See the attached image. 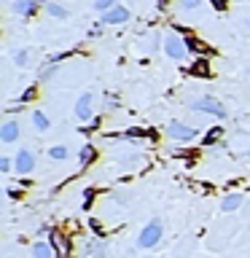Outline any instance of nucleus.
Instances as JSON below:
<instances>
[{"instance_id":"f257e3e1","label":"nucleus","mask_w":250,"mask_h":258,"mask_svg":"<svg viewBox=\"0 0 250 258\" xmlns=\"http://www.w3.org/2000/svg\"><path fill=\"white\" fill-rule=\"evenodd\" d=\"M159 239H161V223H159V221H151V223L143 229L140 239H137V245H140V247H153Z\"/></svg>"},{"instance_id":"f03ea898","label":"nucleus","mask_w":250,"mask_h":258,"mask_svg":"<svg viewBox=\"0 0 250 258\" xmlns=\"http://www.w3.org/2000/svg\"><path fill=\"white\" fill-rule=\"evenodd\" d=\"M164 51L172 56V59H183V56L189 54V46H185V40H180V38L167 35L164 38Z\"/></svg>"},{"instance_id":"7ed1b4c3","label":"nucleus","mask_w":250,"mask_h":258,"mask_svg":"<svg viewBox=\"0 0 250 258\" xmlns=\"http://www.w3.org/2000/svg\"><path fill=\"white\" fill-rule=\"evenodd\" d=\"M167 132H169V137H175V140H194V137H197V129L185 126L180 121H172V124L167 126Z\"/></svg>"},{"instance_id":"20e7f679","label":"nucleus","mask_w":250,"mask_h":258,"mask_svg":"<svg viewBox=\"0 0 250 258\" xmlns=\"http://www.w3.org/2000/svg\"><path fill=\"white\" fill-rule=\"evenodd\" d=\"M51 247L56 258H70V239L62 231H51Z\"/></svg>"},{"instance_id":"39448f33","label":"nucleus","mask_w":250,"mask_h":258,"mask_svg":"<svg viewBox=\"0 0 250 258\" xmlns=\"http://www.w3.org/2000/svg\"><path fill=\"white\" fill-rule=\"evenodd\" d=\"M194 110H205V113H215L218 118H223L226 116V110H223V105L221 102H215V100H210V97H205V100H197L191 105Z\"/></svg>"},{"instance_id":"423d86ee","label":"nucleus","mask_w":250,"mask_h":258,"mask_svg":"<svg viewBox=\"0 0 250 258\" xmlns=\"http://www.w3.org/2000/svg\"><path fill=\"white\" fill-rule=\"evenodd\" d=\"M32 167H35V156L30 151L16 153V172H32Z\"/></svg>"},{"instance_id":"0eeeda50","label":"nucleus","mask_w":250,"mask_h":258,"mask_svg":"<svg viewBox=\"0 0 250 258\" xmlns=\"http://www.w3.org/2000/svg\"><path fill=\"white\" fill-rule=\"evenodd\" d=\"M76 116L78 118H92V94H81L76 102Z\"/></svg>"},{"instance_id":"6e6552de","label":"nucleus","mask_w":250,"mask_h":258,"mask_svg":"<svg viewBox=\"0 0 250 258\" xmlns=\"http://www.w3.org/2000/svg\"><path fill=\"white\" fill-rule=\"evenodd\" d=\"M127 19H129L127 8H110V11H105V16H102L105 24H121V22H127Z\"/></svg>"},{"instance_id":"1a4fd4ad","label":"nucleus","mask_w":250,"mask_h":258,"mask_svg":"<svg viewBox=\"0 0 250 258\" xmlns=\"http://www.w3.org/2000/svg\"><path fill=\"white\" fill-rule=\"evenodd\" d=\"M16 137H19V124H16V121H6L3 132H0V140H3V143H14Z\"/></svg>"},{"instance_id":"9d476101","label":"nucleus","mask_w":250,"mask_h":258,"mask_svg":"<svg viewBox=\"0 0 250 258\" xmlns=\"http://www.w3.org/2000/svg\"><path fill=\"white\" fill-rule=\"evenodd\" d=\"M185 46H189V51H197V54H202V56H207L210 51H213V48H210L205 40H199V38H185Z\"/></svg>"},{"instance_id":"9b49d317","label":"nucleus","mask_w":250,"mask_h":258,"mask_svg":"<svg viewBox=\"0 0 250 258\" xmlns=\"http://www.w3.org/2000/svg\"><path fill=\"white\" fill-rule=\"evenodd\" d=\"M189 73H191V76H197V78H210V62L207 59H197L189 68Z\"/></svg>"},{"instance_id":"f8f14e48","label":"nucleus","mask_w":250,"mask_h":258,"mask_svg":"<svg viewBox=\"0 0 250 258\" xmlns=\"http://www.w3.org/2000/svg\"><path fill=\"white\" fill-rule=\"evenodd\" d=\"M242 205V194H229L223 202H221V207L226 210V213H231V210H237Z\"/></svg>"},{"instance_id":"ddd939ff","label":"nucleus","mask_w":250,"mask_h":258,"mask_svg":"<svg viewBox=\"0 0 250 258\" xmlns=\"http://www.w3.org/2000/svg\"><path fill=\"white\" fill-rule=\"evenodd\" d=\"M35 6H38V0H16V3H14V11H19V14H30Z\"/></svg>"},{"instance_id":"4468645a","label":"nucleus","mask_w":250,"mask_h":258,"mask_svg":"<svg viewBox=\"0 0 250 258\" xmlns=\"http://www.w3.org/2000/svg\"><path fill=\"white\" fill-rule=\"evenodd\" d=\"M32 258H51V247L43 245V242H38V245L32 247Z\"/></svg>"},{"instance_id":"2eb2a0df","label":"nucleus","mask_w":250,"mask_h":258,"mask_svg":"<svg viewBox=\"0 0 250 258\" xmlns=\"http://www.w3.org/2000/svg\"><path fill=\"white\" fill-rule=\"evenodd\" d=\"M124 137H151V140H153V129H140V126H135V129H127Z\"/></svg>"},{"instance_id":"dca6fc26","label":"nucleus","mask_w":250,"mask_h":258,"mask_svg":"<svg viewBox=\"0 0 250 258\" xmlns=\"http://www.w3.org/2000/svg\"><path fill=\"white\" fill-rule=\"evenodd\" d=\"M97 156V151L92 148V145H86V148H81V164H92Z\"/></svg>"},{"instance_id":"f3484780","label":"nucleus","mask_w":250,"mask_h":258,"mask_svg":"<svg viewBox=\"0 0 250 258\" xmlns=\"http://www.w3.org/2000/svg\"><path fill=\"white\" fill-rule=\"evenodd\" d=\"M32 124H35V129H40V132H46V129H48V118L43 116V113H32Z\"/></svg>"},{"instance_id":"a211bd4d","label":"nucleus","mask_w":250,"mask_h":258,"mask_svg":"<svg viewBox=\"0 0 250 258\" xmlns=\"http://www.w3.org/2000/svg\"><path fill=\"white\" fill-rule=\"evenodd\" d=\"M46 8H48V14H51V16H56V19H65V16H68V14H65V8L56 6V3H48Z\"/></svg>"},{"instance_id":"6ab92c4d","label":"nucleus","mask_w":250,"mask_h":258,"mask_svg":"<svg viewBox=\"0 0 250 258\" xmlns=\"http://www.w3.org/2000/svg\"><path fill=\"white\" fill-rule=\"evenodd\" d=\"M48 153H51V159H68V148L65 145H54Z\"/></svg>"},{"instance_id":"aec40b11","label":"nucleus","mask_w":250,"mask_h":258,"mask_svg":"<svg viewBox=\"0 0 250 258\" xmlns=\"http://www.w3.org/2000/svg\"><path fill=\"white\" fill-rule=\"evenodd\" d=\"M218 137H221V129H218V126H215V129H210V132L205 135V143L210 145V143H215V140H218Z\"/></svg>"},{"instance_id":"412c9836","label":"nucleus","mask_w":250,"mask_h":258,"mask_svg":"<svg viewBox=\"0 0 250 258\" xmlns=\"http://www.w3.org/2000/svg\"><path fill=\"white\" fill-rule=\"evenodd\" d=\"M113 3H116V0H97L94 8H100V11H105V8H110Z\"/></svg>"},{"instance_id":"4be33fe9","label":"nucleus","mask_w":250,"mask_h":258,"mask_svg":"<svg viewBox=\"0 0 250 258\" xmlns=\"http://www.w3.org/2000/svg\"><path fill=\"white\" fill-rule=\"evenodd\" d=\"M180 6L185 8V11H191V8H197V6H199V0H180Z\"/></svg>"},{"instance_id":"5701e85b","label":"nucleus","mask_w":250,"mask_h":258,"mask_svg":"<svg viewBox=\"0 0 250 258\" xmlns=\"http://www.w3.org/2000/svg\"><path fill=\"white\" fill-rule=\"evenodd\" d=\"M92 199H94V191L89 188V191L84 194V207H89V205H92Z\"/></svg>"},{"instance_id":"b1692460","label":"nucleus","mask_w":250,"mask_h":258,"mask_svg":"<svg viewBox=\"0 0 250 258\" xmlns=\"http://www.w3.org/2000/svg\"><path fill=\"white\" fill-rule=\"evenodd\" d=\"M210 3H213L215 11H223V8H226V0H210Z\"/></svg>"},{"instance_id":"393cba45","label":"nucleus","mask_w":250,"mask_h":258,"mask_svg":"<svg viewBox=\"0 0 250 258\" xmlns=\"http://www.w3.org/2000/svg\"><path fill=\"white\" fill-rule=\"evenodd\" d=\"M27 51H19V54H16V64H24V62H27Z\"/></svg>"},{"instance_id":"a878e982","label":"nucleus","mask_w":250,"mask_h":258,"mask_svg":"<svg viewBox=\"0 0 250 258\" xmlns=\"http://www.w3.org/2000/svg\"><path fill=\"white\" fill-rule=\"evenodd\" d=\"M32 97H35V89H27V92L22 94V102H27V100H32Z\"/></svg>"},{"instance_id":"bb28decb","label":"nucleus","mask_w":250,"mask_h":258,"mask_svg":"<svg viewBox=\"0 0 250 258\" xmlns=\"http://www.w3.org/2000/svg\"><path fill=\"white\" fill-rule=\"evenodd\" d=\"M0 169H3V172H8V169H11V161L3 159V161H0Z\"/></svg>"},{"instance_id":"cd10ccee","label":"nucleus","mask_w":250,"mask_h":258,"mask_svg":"<svg viewBox=\"0 0 250 258\" xmlns=\"http://www.w3.org/2000/svg\"><path fill=\"white\" fill-rule=\"evenodd\" d=\"M242 32H250V16L245 19V24H242Z\"/></svg>"},{"instance_id":"c85d7f7f","label":"nucleus","mask_w":250,"mask_h":258,"mask_svg":"<svg viewBox=\"0 0 250 258\" xmlns=\"http://www.w3.org/2000/svg\"><path fill=\"white\" fill-rule=\"evenodd\" d=\"M247 73H250V68H247Z\"/></svg>"}]
</instances>
